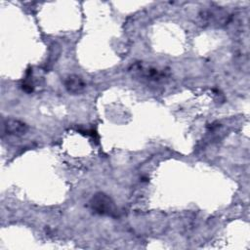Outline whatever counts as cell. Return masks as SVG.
I'll return each instance as SVG.
<instances>
[{
	"label": "cell",
	"instance_id": "cell-1",
	"mask_svg": "<svg viewBox=\"0 0 250 250\" xmlns=\"http://www.w3.org/2000/svg\"><path fill=\"white\" fill-rule=\"evenodd\" d=\"M90 206L96 213L100 215L113 216L116 212L114 202L107 194L104 192H98L93 195L90 200Z\"/></svg>",
	"mask_w": 250,
	"mask_h": 250
},
{
	"label": "cell",
	"instance_id": "cell-2",
	"mask_svg": "<svg viewBox=\"0 0 250 250\" xmlns=\"http://www.w3.org/2000/svg\"><path fill=\"white\" fill-rule=\"evenodd\" d=\"M135 74L140 76L142 79L147 81L158 82L167 77V73L164 69H159L151 65H146L142 63H136L132 66V70Z\"/></svg>",
	"mask_w": 250,
	"mask_h": 250
},
{
	"label": "cell",
	"instance_id": "cell-3",
	"mask_svg": "<svg viewBox=\"0 0 250 250\" xmlns=\"http://www.w3.org/2000/svg\"><path fill=\"white\" fill-rule=\"evenodd\" d=\"M2 131L3 134H7L9 136L21 137L28 131V126L21 120L16 118H7L3 120Z\"/></svg>",
	"mask_w": 250,
	"mask_h": 250
},
{
	"label": "cell",
	"instance_id": "cell-4",
	"mask_svg": "<svg viewBox=\"0 0 250 250\" xmlns=\"http://www.w3.org/2000/svg\"><path fill=\"white\" fill-rule=\"evenodd\" d=\"M63 85L66 91L72 95H79L84 92L86 83L83 78L76 74H69L64 77Z\"/></svg>",
	"mask_w": 250,
	"mask_h": 250
}]
</instances>
